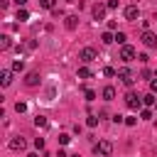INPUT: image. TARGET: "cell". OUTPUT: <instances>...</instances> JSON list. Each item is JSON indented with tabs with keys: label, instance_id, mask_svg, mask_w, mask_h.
<instances>
[{
	"label": "cell",
	"instance_id": "1",
	"mask_svg": "<svg viewBox=\"0 0 157 157\" xmlns=\"http://www.w3.org/2000/svg\"><path fill=\"white\" fill-rule=\"evenodd\" d=\"M93 152H96L98 157H110V155H113V142H110V140H98V142L93 145Z\"/></svg>",
	"mask_w": 157,
	"mask_h": 157
},
{
	"label": "cell",
	"instance_id": "2",
	"mask_svg": "<svg viewBox=\"0 0 157 157\" xmlns=\"http://www.w3.org/2000/svg\"><path fill=\"white\" fill-rule=\"evenodd\" d=\"M140 42H142L147 49H155V47H157V34H155V32H150V29H142Z\"/></svg>",
	"mask_w": 157,
	"mask_h": 157
},
{
	"label": "cell",
	"instance_id": "3",
	"mask_svg": "<svg viewBox=\"0 0 157 157\" xmlns=\"http://www.w3.org/2000/svg\"><path fill=\"white\" fill-rule=\"evenodd\" d=\"M135 56H137V52H135V47H130V44H123L120 47V59L128 64V61H135Z\"/></svg>",
	"mask_w": 157,
	"mask_h": 157
},
{
	"label": "cell",
	"instance_id": "4",
	"mask_svg": "<svg viewBox=\"0 0 157 157\" xmlns=\"http://www.w3.org/2000/svg\"><path fill=\"white\" fill-rule=\"evenodd\" d=\"M118 78H120L125 86H132V83H135V74H132L130 69H125V66H120V69H118Z\"/></svg>",
	"mask_w": 157,
	"mask_h": 157
},
{
	"label": "cell",
	"instance_id": "5",
	"mask_svg": "<svg viewBox=\"0 0 157 157\" xmlns=\"http://www.w3.org/2000/svg\"><path fill=\"white\" fill-rule=\"evenodd\" d=\"M96 56H98V54H96V49H93V47H83V49L78 52V59H81L83 64H91Z\"/></svg>",
	"mask_w": 157,
	"mask_h": 157
},
{
	"label": "cell",
	"instance_id": "6",
	"mask_svg": "<svg viewBox=\"0 0 157 157\" xmlns=\"http://www.w3.org/2000/svg\"><path fill=\"white\" fill-rule=\"evenodd\" d=\"M125 103H128V108H132V110L142 108V98H140L137 93H132V91H130V93L125 96Z\"/></svg>",
	"mask_w": 157,
	"mask_h": 157
},
{
	"label": "cell",
	"instance_id": "7",
	"mask_svg": "<svg viewBox=\"0 0 157 157\" xmlns=\"http://www.w3.org/2000/svg\"><path fill=\"white\" fill-rule=\"evenodd\" d=\"M105 10H108V5H103V2H96V5L91 7V15H93V20H103V17H105Z\"/></svg>",
	"mask_w": 157,
	"mask_h": 157
},
{
	"label": "cell",
	"instance_id": "8",
	"mask_svg": "<svg viewBox=\"0 0 157 157\" xmlns=\"http://www.w3.org/2000/svg\"><path fill=\"white\" fill-rule=\"evenodd\" d=\"M12 76H15L12 69H2V71H0V83H2V86H10V83H12Z\"/></svg>",
	"mask_w": 157,
	"mask_h": 157
},
{
	"label": "cell",
	"instance_id": "9",
	"mask_svg": "<svg viewBox=\"0 0 157 157\" xmlns=\"http://www.w3.org/2000/svg\"><path fill=\"white\" fill-rule=\"evenodd\" d=\"M123 15H125V20H137L140 17V10H137V5H128Z\"/></svg>",
	"mask_w": 157,
	"mask_h": 157
},
{
	"label": "cell",
	"instance_id": "10",
	"mask_svg": "<svg viewBox=\"0 0 157 157\" xmlns=\"http://www.w3.org/2000/svg\"><path fill=\"white\" fill-rule=\"evenodd\" d=\"M25 147H27V142H25L22 137H12V140H10V150H15V152L20 150V152H22Z\"/></svg>",
	"mask_w": 157,
	"mask_h": 157
},
{
	"label": "cell",
	"instance_id": "11",
	"mask_svg": "<svg viewBox=\"0 0 157 157\" xmlns=\"http://www.w3.org/2000/svg\"><path fill=\"white\" fill-rule=\"evenodd\" d=\"M64 25H66V29H76V25H78V15H66V17H64Z\"/></svg>",
	"mask_w": 157,
	"mask_h": 157
},
{
	"label": "cell",
	"instance_id": "12",
	"mask_svg": "<svg viewBox=\"0 0 157 157\" xmlns=\"http://www.w3.org/2000/svg\"><path fill=\"white\" fill-rule=\"evenodd\" d=\"M25 83H27V86H37V83H39V74H37V71H29L27 78H25Z\"/></svg>",
	"mask_w": 157,
	"mask_h": 157
},
{
	"label": "cell",
	"instance_id": "13",
	"mask_svg": "<svg viewBox=\"0 0 157 157\" xmlns=\"http://www.w3.org/2000/svg\"><path fill=\"white\" fill-rule=\"evenodd\" d=\"M101 96H103L105 101H113V98H115V88H113V86H105V88L101 91Z\"/></svg>",
	"mask_w": 157,
	"mask_h": 157
},
{
	"label": "cell",
	"instance_id": "14",
	"mask_svg": "<svg viewBox=\"0 0 157 157\" xmlns=\"http://www.w3.org/2000/svg\"><path fill=\"white\" fill-rule=\"evenodd\" d=\"M101 42H103V44H113V42H115V34L108 29V32H103V34H101Z\"/></svg>",
	"mask_w": 157,
	"mask_h": 157
},
{
	"label": "cell",
	"instance_id": "15",
	"mask_svg": "<svg viewBox=\"0 0 157 157\" xmlns=\"http://www.w3.org/2000/svg\"><path fill=\"white\" fill-rule=\"evenodd\" d=\"M10 47H12V39H10L7 34H2V37H0V49L5 52V49H10Z\"/></svg>",
	"mask_w": 157,
	"mask_h": 157
},
{
	"label": "cell",
	"instance_id": "16",
	"mask_svg": "<svg viewBox=\"0 0 157 157\" xmlns=\"http://www.w3.org/2000/svg\"><path fill=\"white\" fill-rule=\"evenodd\" d=\"M17 20H20V22H27V20H29V12H27L25 7H17Z\"/></svg>",
	"mask_w": 157,
	"mask_h": 157
},
{
	"label": "cell",
	"instance_id": "17",
	"mask_svg": "<svg viewBox=\"0 0 157 157\" xmlns=\"http://www.w3.org/2000/svg\"><path fill=\"white\" fill-rule=\"evenodd\" d=\"M10 69H12V71H15V74H20V71H22V69H25V61H22V59H15V61H12V66H10Z\"/></svg>",
	"mask_w": 157,
	"mask_h": 157
},
{
	"label": "cell",
	"instance_id": "18",
	"mask_svg": "<svg viewBox=\"0 0 157 157\" xmlns=\"http://www.w3.org/2000/svg\"><path fill=\"white\" fill-rule=\"evenodd\" d=\"M76 74H78V78H91V69L88 66H78Z\"/></svg>",
	"mask_w": 157,
	"mask_h": 157
},
{
	"label": "cell",
	"instance_id": "19",
	"mask_svg": "<svg viewBox=\"0 0 157 157\" xmlns=\"http://www.w3.org/2000/svg\"><path fill=\"white\" fill-rule=\"evenodd\" d=\"M142 103H145V105H155V103H157V98H155V93L150 91L147 96H142Z\"/></svg>",
	"mask_w": 157,
	"mask_h": 157
},
{
	"label": "cell",
	"instance_id": "20",
	"mask_svg": "<svg viewBox=\"0 0 157 157\" xmlns=\"http://www.w3.org/2000/svg\"><path fill=\"white\" fill-rule=\"evenodd\" d=\"M34 125H37V128H47V125H49V120H47L44 115H37V118H34Z\"/></svg>",
	"mask_w": 157,
	"mask_h": 157
},
{
	"label": "cell",
	"instance_id": "21",
	"mask_svg": "<svg viewBox=\"0 0 157 157\" xmlns=\"http://www.w3.org/2000/svg\"><path fill=\"white\" fill-rule=\"evenodd\" d=\"M56 140H59V145H61V147H66V145L71 142V135H66V132H61V135H59Z\"/></svg>",
	"mask_w": 157,
	"mask_h": 157
},
{
	"label": "cell",
	"instance_id": "22",
	"mask_svg": "<svg viewBox=\"0 0 157 157\" xmlns=\"http://www.w3.org/2000/svg\"><path fill=\"white\" fill-rule=\"evenodd\" d=\"M39 5H42L44 10H54V5H56V0H39Z\"/></svg>",
	"mask_w": 157,
	"mask_h": 157
},
{
	"label": "cell",
	"instance_id": "23",
	"mask_svg": "<svg viewBox=\"0 0 157 157\" xmlns=\"http://www.w3.org/2000/svg\"><path fill=\"white\" fill-rule=\"evenodd\" d=\"M125 39H128V37H125V32H115V42H118L120 47L125 44Z\"/></svg>",
	"mask_w": 157,
	"mask_h": 157
},
{
	"label": "cell",
	"instance_id": "24",
	"mask_svg": "<svg viewBox=\"0 0 157 157\" xmlns=\"http://www.w3.org/2000/svg\"><path fill=\"white\" fill-rule=\"evenodd\" d=\"M103 74H105V76H118V69H113V66H103Z\"/></svg>",
	"mask_w": 157,
	"mask_h": 157
},
{
	"label": "cell",
	"instance_id": "25",
	"mask_svg": "<svg viewBox=\"0 0 157 157\" xmlns=\"http://www.w3.org/2000/svg\"><path fill=\"white\" fill-rule=\"evenodd\" d=\"M140 118H142V120H150V118H152V110H150V108H142V110H140Z\"/></svg>",
	"mask_w": 157,
	"mask_h": 157
},
{
	"label": "cell",
	"instance_id": "26",
	"mask_svg": "<svg viewBox=\"0 0 157 157\" xmlns=\"http://www.w3.org/2000/svg\"><path fill=\"white\" fill-rule=\"evenodd\" d=\"M86 125H88V128H96V125H98V118H96V115H88V118H86Z\"/></svg>",
	"mask_w": 157,
	"mask_h": 157
},
{
	"label": "cell",
	"instance_id": "27",
	"mask_svg": "<svg viewBox=\"0 0 157 157\" xmlns=\"http://www.w3.org/2000/svg\"><path fill=\"white\" fill-rule=\"evenodd\" d=\"M15 110H17V113H25V110H27V103L17 101V103H15Z\"/></svg>",
	"mask_w": 157,
	"mask_h": 157
},
{
	"label": "cell",
	"instance_id": "28",
	"mask_svg": "<svg viewBox=\"0 0 157 157\" xmlns=\"http://www.w3.org/2000/svg\"><path fill=\"white\" fill-rule=\"evenodd\" d=\"M34 147L37 150H44V137H34Z\"/></svg>",
	"mask_w": 157,
	"mask_h": 157
},
{
	"label": "cell",
	"instance_id": "29",
	"mask_svg": "<svg viewBox=\"0 0 157 157\" xmlns=\"http://www.w3.org/2000/svg\"><path fill=\"white\" fill-rule=\"evenodd\" d=\"M86 101H96V91H91V88H86Z\"/></svg>",
	"mask_w": 157,
	"mask_h": 157
},
{
	"label": "cell",
	"instance_id": "30",
	"mask_svg": "<svg viewBox=\"0 0 157 157\" xmlns=\"http://www.w3.org/2000/svg\"><path fill=\"white\" fill-rule=\"evenodd\" d=\"M150 91H152V93H157V76H155V78H150Z\"/></svg>",
	"mask_w": 157,
	"mask_h": 157
},
{
	"label": "cell",
	"instance_id": "31",
	"mask_svg": "<svg viewBox=\"0 0 157 157\" xmlns=\"http://www.w3.org/2000/svg\"><path fill=\"white\" fill-rule=\"evenodd\" d=\"M105 5H108V10H113V7H118V0H105Z\"/></svg>",
	"mask_w": 157,
	"mask_h": 157
},
{
	"label": "cell",
	"instance_id": "32",
	"mask_svg": "<svg viewBox=\"0 0 157 157\" xmlns=\"http://www.w3.org/2000/svg\"><path fill=\"white\" fill-rule=\"evenodd\" d=\"M115 27H118V22H115V20H108V29H110V32H113V29H115Z\"/></svg>",
	"mask_w": 157,
	"mask_h": 157
},
{
	"label": "cell",
	"instance_id": "33",
	"mask_svg": "<svg viewBox=\"0 0 157 157\" xmlns=\"http://www.w3.org/2000/svg\"><path fill=\"white\" fill-rule=\"evenodd\" d=\"M110 120H113V123H125V118H123V115H113Z\"/></svg>",
	"mask_w": 157,
	"mask_h": 157
},
{
	"label": "cell",
	"instance_id": "34",
	"mask_svg": "<svg viewBox=\"0 0 157 157\" xmlns=\"http://www.w3.org/2000/svg\"><path fill=\"white\" fill-rule=\"evenodd\" d=\"M125 123H128V125H135V123H137V118H135V115H130V118H125Z\"/></svg>",
	"mask_w": 157,
	"mask_h": 157
},
{
	"label": "cell",
	"instance_id": "35",
	"mask_svg": "<svg viewBox=\"0 0 157 157\" xmlns=\"http://www.w3.org/2000/svg\"><path fill=\"white\" fill-rule=\"evenodd\" d=\"M56 157H69V155H66V150H59V152H56Z\"/></svg>",
	"mask_w": 157,
	"mask_h": 157
},
{
	"label": "cell",
	"instance_id": "36",
	"mask_svg": "<svg viewBox=\"0 0 157 157\" xmlns=\"http://www.w3.org/2000/svg\"><path fill=\"white\" fill-rule=\"evenodd\" d=\"M15 2H17V7H25L27 5V0H15Z\"/></svg>",
	"mask_w": 157,
	"mask_h": 157
},
{
	"label": "cell",
	"instance_id": "37",
	"mask_svg": "<svg viewBox=\"0 0 157 157\" xmlns=\"http://www.w3.org/2000/svg\"><path fill=\"white\" fill-rule=\"evenodd\" d=\"M66 2H78V0H66Z\"/></svg>",
	"mask_w": 157,
	"mask_h": 157
},
{
	"label": "cell",
	"instance_id": "38",
	"mask_svg": "<svg viewBox=\"0 0 157 157\" xmlns=\"http://www.w3.org/2000/svg\"><path fill=\"white\" fill-rule=\"evenodd\" d=\"M27 157H37V155H34V152H32V155H27Z\"/></svg>",
	"mask_w": 157,
	"mask_h": 157
},
{
	"label": "cell",
	"instance_id": "39",
	"mask_svg": "<svg viewBox=\"0 0 157 157\" xmlns=\"http://www.w3.org/2000/svg\"><path fill=\"white\" fill-rule=\"evenodd\" d=\"M69 157H78V155H69Z\"/></svg>",
	"mask_w": 157,
	"mask_h": 157
}]
</instances>
